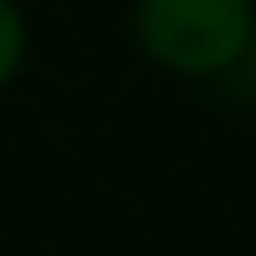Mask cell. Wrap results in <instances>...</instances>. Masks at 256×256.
Masks as SVG:
<instances>
[{
  "instance_id": "obj_3",
  "label": "cell",
  "mask_w": 256,
  "mask_h": 256,
  "mask_svg": "<svg viewBox=\"0 0 256 256\" xmlns=\"http://www.w3.org/2000/svg\"><path fill=\"white\" fill-rule=\"evenodd\" d=\"M241 76L251 80V90H256V30H251V46H246V60H241Z\"/></svg>"
},
{
  "instance_id": "obj_2",
  "label": "cell",
  "mask_w": 256,
  "mask_h": 256,
  "mask_svg": "<svg viewBox=\"0 0 256 256\" xmlns=\"http://www.w3.org/2000/svg\"><path fill=\"white\" fill-rule=\"evenodd\" d=\"M30 60V16L20 0H0V96H6Z\"/></svg>"
},
{
  "instance_id": "obj_1",
  "label": "cell",
  "mask_w": 256,
  "mask_h": 256,
  "mask_svg": "<svg viewBox=\"0 0 256 256\" xmlns=\"http://www.w3.org/2000/svg\"><path fill=\"white\" fill-rule=\"evenodd\" d=\"M256 30V0H131V40L176 80L236 76Z\"/></svg>"
}]
</instances>
